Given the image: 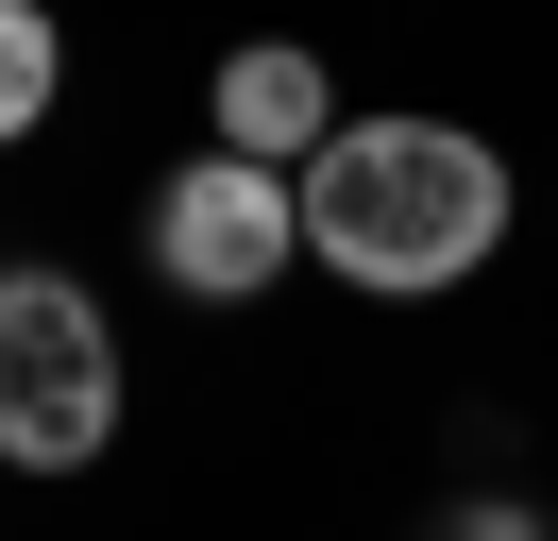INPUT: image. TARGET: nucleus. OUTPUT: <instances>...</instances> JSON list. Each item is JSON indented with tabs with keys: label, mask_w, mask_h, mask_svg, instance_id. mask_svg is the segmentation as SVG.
Returning <instances> with one entry per match:
<instances>
[{
	"label": "nucleus",
	"mask_w": 558,
	"mask_h": 541,
	"mask_svg": "<svg viewBox=\"0 0 558 541\" xmlns=\"http://www.w3.org/2000/svg\"><path fill=\"white\" fill-rule=\"evenodd\" d=\"M508 220H524V187H508V153L474 119H339L305 153V254L339 288H373V304L474 288L508 254Z\"/></svg>",
	"instance_id": "1"
},
{
	"label": "nucleus",
	"mask_w": 558,
	"mask_h": 541,
	"mask_svg": "<svg viewBox=\"0 0 558 541\" xmlns=\"http://www.w3.org/2000/svg\"><path fill=\"white\" fill-rule=\"evenodd\" d=\"M119 440V322L69 270H0V473H85Z\"/></svg>",
	"instance_id": "2"
},
{
	"label": "nucleus",
	"mask_w": 558,
	"mask_h": 541,
	"mask_svg": "<svg viewBox=\"0 0 558 541\" xmlns=\"http://www.w3.org/2000/svg\"><path fill=\"white\" fill-rule=\"evenodd\" d=\"M153 270H170V304H254L271 270H305V169L186 153L153 187Z\"/></svg>",
	"instance_id": "3"
},
{
	"label": "nucleus",
	"mask_w": 558,
	"mask_h": 541,
	"mask_svg": "<svg viewBox=\"0 0 558 541\" xmlns=\"http://www.w3.org/2000/svg\"><path fill=\"white\" fill-rule=\"evenodd\" d=\"M204 135H220V153H254V169H305L322 135H339L322 51H305V34H238V51H220V85H204Z\"/></svg>",
	"instance_id": "4"
},
{
	"label": "nucleus",
	"mask_w": 558,
	"mask_h": 541,
	"mask_svg": "<svg viewBox=\"0 0 558 541\" xmlns=\"http://www.w3.org/2000/svg\"><path fill=\"white\" fill-rule=\"evenodd\" d=\"M51 85H69L51 0H0V153H17V135H51Z\"/></svg>",
	"instance_id": "5"
},
{
	"label": "nucleus",
	"mask_w": 558,
	"mask_h": 541,
	"mask_svg": "<svg viewBox=\"0 0 558 541\" xmlns=\"http://www.w3.org/2000/svg\"><path fill=\"white\" fill-rule=\"evenodd\" d=\"M423 541H558V525H542V507H508V491H457Z\"/></svg>",
	"instance_id": "6"
},
{
	"label": "nucleus",
	"mask_w": 558,
	"mask_h": 541,
	"mask_svg": "<svg viewBox=\"0 0 558 541\" xmlns=\"http://www.w3.org/2000/svg\"><path fill=\"white\" fill-rule=\"evenodd\" d=\"M542 525H558V491H542Z\"/></svg>",
	"instance_id": "7"
}]
</instances>
